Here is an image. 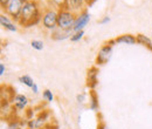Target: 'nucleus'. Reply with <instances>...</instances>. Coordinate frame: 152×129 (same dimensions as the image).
I'll return each instance as SVG.
<instances>
[{
    "label": "nucleus",
    "instance_id": "obj_1",
    "mask_svg": "<svg viewBox=\"0 0 152 129\" xmlns=\"http://www.w3.org/2000/svg\"><path fill=\"white\" fill-rule=\"evenodd\" d=\"M42 12L38 0H27L21 10L18 25L23 28L37 26L42 20Z\"/></svg>",
    "mask_w": 152,
    "mask_h": 129
},
{
    "label": "nucleus",
    "instance_id": "obj_2",
    "mask_svg": "<svg viewBox=\"0 0 152 129\" xmlns=\"http://www.w3.org/2000/svg\"><path fill=\"white\" fill-rule=\"evenodd\" d=\"M57 17L58 11L53 7H45L42 12V20L41 25L46 31H49L50 33L54 32L57 28Z\"/></svg>",
    "mask_w": 152,
    "mask_h": 129
},
{
    "label": "nucleus",
    "instance_id": "obj_3",
    "mask_svg": "<svg viewBox=\"0 0 152 129\" xmlns=\"http://www.w3.org/2000/svg\"><path fill=\"white\" fill-rule=\"evenodd\" d=\"M76 17H77V14L75 12L70 11L69 8L60 10L58 17H57V28L66 29V31H73L76 21Z\"/></svg>",
    "mask_w": 152,
    "mask_h": 129
},
{
    "label": "nucleus",
    "instance_id": "obj_4",
    "mask_svg": "<svg viewBox=\"0 0 152 129\" xmlns=\"http://www.w3.org/2000/svg\"><path fill=\"white\" fill-rule=\"evenodd\" d=\"M27 0H10L5 7H2V11L6 15H8L11 19H13L17 24L19 21L20 18V13H21V10L25 5Z\"/></svg>",
    "mask_w": 152,
    "mask_h": 129
},
{
    "label": "nucleus",
    "instance_id": "obj_5",
    "mask_svg": "<svg viewBox=\"0 0 152 129\" xmlns=\"http://www.w3.org/2000/svg\"><path fill=\"white\" fill-rule=\"evenodd\" d=\"M50 122V111L48 109L40 111L38 115L34 119L27 120V129H45L47 123Z\"/></svg>",
    "mask_w": 152,
    "mask_h": 129
},
{
    "label": "nucleus",
    "instance_id": "obj_6",
    "mask_svg": "<svg viewBox=\"0 0 152 129\" xmlns=\"http://www.w3.org/2000/svg\"><path fill=\"white\" fill-rule=\"evenodd\" d=\"M113 48H114V46H111V45H109L107 42H104L99 47L95 59V65L97 67L103 66V65H105V63H108L110 61V59L113 56Z\"/></svg>",
    "mask_w": 152,
    "mask_h": 129
},
{
    "label": "nucleus",
    "instance_id": "obj_7",
    "mask_svg": "<svg viewBox=\"0 0 152 129\" xmlns=\"http://www.w3.org/2000/svg\"><path fill=\"white\" fill-rule=\"evenodd\" d=\"M90 13L88 12L87 8H84L82 12L77 13V17H76L75 25H74V28H73V32H78V31H84L86 26L89 24L90 21Z\"/></svg>",
    "mask_w": 152,
    "mask_h": 129
},
{
    "label": "nucleus",
    "instance_id": "obj_8",
    "mask_svg": "<svg viewBox=\"0 0 152 129\" xmlns=\"http://www.w3.org/2000/svg\"><path fill=\"white\" fill-rule=\"evenodd\" d=\"M28 102H29V100L25 94H15L11 99L12 108L15 111H25L27 109Z\"/></svg>",
    "mask_w": 152,
    "mask_h": 129
},
{
    "label": "nucleus",
    "instance_id": "obj_9",
    "mask_svg": "<svg viewBox=\"0 0 152 129\" xmlns=\"http://www.w3.org/2000/svg\"><path fill=\"white\" fill-rule=\"evenodd\" d=\"M98 73H99V69L97 66H91L88 71H87V79H86V85L87 87L93 91L95 89L98 85Z\"/></svg>",
    "mask_w": 152,
    "mask_h": 129
},
{
    "label": "nucleus",
    "instance_id": "obj_10",
    "mask_svg": "<svg viewBox=\"0 0 152 129\" xmlns=\"http://www.w3.org/2000/svg\"><path fill=\"white\" fill-rule=\"evenodd\" d=\"M0 25L2 28H5L8 32H17L18 31L17 22L13 21V19H11L5 13H1V15H0Z\"/></svg>",
    "mask_w": 152,
    "mask_h": 129
},
{
    "label": "nucleus",
    "instance_id": "obj_11",
    "mask_svg": "<svg viewBox=\"0 0 152 129\" xmlns=\"http://www.w3.org/2000/svg\"><path fill=\"white\" fill-rule=\"evenodd\" d=\"M116 45H128V46H133L137 43L136 35L132 34H122L119 37L115 38Z\"/></svg>",
    "mask_w": 152,
    "mask_h": 129
},
{
    "label": "nucleus",
    "instance_id": "obj_12",
    "mask_svg": "<svg viewBox=\"0 0 152 129\" xmlns=\"http://www.w3.org/2000/svg\"><path fill=\"white\" fill-rule=\"evenodd\" d=\"M72 34H73V31H66V29L56 28L54 32L50 33V38L55 41H62L66 39H70Z\"/></svg>",
    "mask_w": 152,
    "mask_h": 129
},
{
    "label": "nucleus",
    "instance_id": "obj_13",
    "mask_svg": "<svg viewBox=\"0 0 152 129\" xmlns=\"http://www.w3.org/2000/svg\"><path fill=\"white\" fill-rule=\"evenodd\" d=\"M26 125H27V120L26 119L23 120V119L14 116V117L8 120L6 129H23V127H26Z\"/></svg>",
    "mask_w": 152,
    "mask_h": 129
},
{
    "label": "nucleus",
    "instance_id": "obj_14",
    "mask_svg": "<svg viewBox=\"0 0 152 129\" xmlns=\"http://www.w3.org/2000/svg\"><path fill=\"white\" fill-rule=\"evenodd\" d=\"M68 4H69V10L75 12L76 14L82 12L86 7V0H68Z\"/></svg>",
    "mask_w": 152,
    "mask_h": 129
},
{
    "label": "nucleus",
    "instance_id": "obj_15",
    "mask_svg": "<svg viewBox=\"0 0 152 129\" xmlns=\"http://www.w3.org/2000/svg\"><path fill=\"white\" fill-rule=\"evenodd\" d=\"M89 108L93 111H98V109H99L98 95H97L95 89L89 91Z\"/></svg>",
    "mask_w": 152,
    "mask_h": 129
},
{
    "label": "nucleus",
    "instance_id": "obj_16",
    "mask_svg": "<svg viewBox=\"0 0 152 129\" xmlns=\"http://www.w3.org/2000/svg\"><path fill=\"white\" fill-rule=\"evenodd\" d=\"M49 7H53L57 11L60 10H67L69 8V4L68 0H47Z\"/></svg>",
    "mask_w": 152,
    "mask_h": 129
},
{
    "label": "nucleus",
    "instance_id": "obj_17",
    "mask_svg": "<svg viewBox=\"0 0 152 129\" xmlns=\"http://www.w3.org/2000/svg\"><path fill=\"white\" fill-rule=\"evenodd\" d=\"M136 39H137V43L144 46L150 52H152V40L148 35H145V34H137Z\"/></svg>",
    "mask_w": 152,
    "mask_h": 129
},
{
    "label": "nucleus",
    "instance_id": "obj_18",
    "mask_svg": "<svg viewBox=\"0 0 152 129\" xmlns=\"http://www.w3.org/2000/svg\"><path fill=\"white\" fill-rule=\"evenodd\" d=\"M18 81H19L21 85H23V86H26V87H28V88H32L33 85L35 83L34 80L32 79V76H29V75H27V74L20 75L19 77H18Z\"/></svg>",
    "mask_w": 152,
    "mask_h": 129
},
{
    "label": "nucleus",
    "instance_id": "obj_19",
    "mask_svg": "<svg viewBox=\"0 0 152 129\" xmlns=\"http://www.w3.org/2000/svg\"><path fill=\"white\" fill-rule=\"evenodd\" d=\"M42 99L46 101V102H53L54 101V95L50 89H45L42 92Z\"/></svg>",
    "mask_w": 152,
    "mask_h": 129
},
{
    "label": "nucleus",
    "instance_id": "obj_20",
    "mask_svg": "<svg viewBox=\"0 0 152 129\" xmlns=\"http://www.w3.org/2000/svg\"><path fill=\"white\" fill-rule=\"evenodd\" d=\"M84 37V31H78V32H73L72 37H70V41L72 42H78L80 40H82Z\"/></svg>",
    "mask_w": 152,
    "mask_h": 129
},
{
    "label": "nucleus",
    "instance_id": "obj_21",
    "mask_svg": "<svg viewBox=\"0 0 152 129\" xmlns=\"http://www.w3.org/2000/svg\"><path fill=\"white\" fill-rule=\"evenodd\" d=\"M31 47L33 49H35V51H42L45 45H43V41H41V40H32Z\"/></svg>",
    "mask_w": 152,
    "mask_h": 129
},
{
    "label": "nucleus",
    "instance_id": "obj_22",
    "mask_svg": "<svg viewBox=\"0 0 152 129\" xmlns=\"http://www.w3.org/2000/svg\"><path fill=\"white\" fill-rule=\"evenodd\" d=\"M86 100H87V94L86 93H80V94L76 95V102L78 105H83L86 102Z\"/></svg>",
    "mask_w": 152,
    "mask_h": 129
},
{
    "label": "nucleus",
    "instance_id": "obj_23",
    "mask_svg": "<svg viewBox=\"0 0 152 129\" xmlns=\"http://www.w3.org/2000/svg\"><path fill=\"white\" fill-rule=\"evenodd\" d=\"M34 111H35V109H33V108H27V109L25 111V119H26V120L34 119V117H35V116H34Z\"/></svg>",
    "mask_w": 152,
    "mask_h": 129
},
{
    "label": "nucleus",
    "instance_id": "obj_24",
    "mask_svg": "<svg viewBox=\"0 0 152 129\" xmlns=\"http://www.w3.org/2000/svg\"><path fill=\"white\" fill-rule=\"evenodd\" d=\"M110 20H111V18L109 15H105V17H103V18L101 19L98 22H99V25H107V24L110 22Z\"/></svg>",
    "mask_w": 152,
    "mask_h": 129
},
{
    "label": "nucleus",
    "instance_id": "obj_25",
    "mask_svg": "<svg viewBox=\"0 0 152 129\" xmlns=\"http://www.w3.org/2000/svg\"><path fill=\"white\" fill-rule=\"evenodd\" d=\"M96 129H108V127H107V125H105V122H104V121H99Z\"/></svg>",
    "mask_w": 152,
    "mask_h": 129
},
{
    "label": "nucleus",
    "instance_id": "obj_26",
    "mask_svg": "<svg viewBox=\"0 0 152 129\" xmlns=\"http://www.w3.org/2000/svg\"><path fill=\"white\" fill-rule=\"evenodd\" d=\"M45 129H58V127H57V125H54L52 122H48L47 126L45 127Z\"/></svg>",
    "mask_w": 152,
    "mask_h": 129
},
{
    "label": "nucleus",
    "instance_id": "obj_27",
    "mask_svg": "<svg viewBox=\"0 0 152 129\" xmlns=\"http://www.w3.org/2000/svg\"><path fill=\"white\" fill-rule=\"evenodd\" d=\"M6 73V67L5 63H0V76H4V74Z\"/></svg>",
    "mask_w": 152,
    "mask_h": 129
},
{
    "label": "nucleus",
    "instance_id": "obj_28",
    "mask_svg": "<svg viewBox=\"0 0 152 129\" xmlns=\"http://www.w3.org/2000/svg\"><path fill=\"white\" fill-rule=\"evenodd\" d=\"M31 89H32L33 94H35V95H38L39 94V87H38V85H37V83H34V85H33V87H32Z\"/></svg>",
    "mask_w": 152,
    "mask_h": 129
},
{
    "label": "nucleus",
    "instance_id": "obj_29",
    "mask_svg": "<svg viewBox=\"0 0 152 129\" xmlns=\"http://www.w3.org/2000/svg\"><path fill=\"white\" fill-rule=\"evenodd\" d=\"M97 0H86V4H87V6H91L93 4H95Z\"/></svg>",
    "mask_w": 152,
    "mask_h": 129
},
{
    "label": "nucleus",
    "instance_id": "obj_30",
    "mask_svg": "<svg viewBox=\"0 0 152 129\" xmlns=\"http://www.w3.org/2000/svg\"><path fill=\"white\" fill-rule=\"evenodd\" d=\"M8 1H10V0H0V5H1V8H2V7H5V5H6Z\"/></svg>",
    "mask_w": 152,
    "mask_h": 129
}]
</instances>
